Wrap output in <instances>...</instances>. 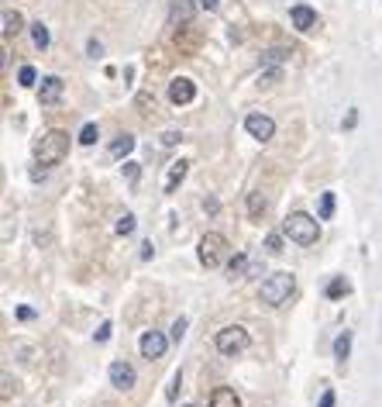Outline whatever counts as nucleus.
Here are the masks:
<instances>
[{
	"mask_svg": "<svg viewBox=\"0 0 382 407\" xmlns=\"http://www.w3.org/2000/svg\"><path fill=\"white\" fill-rule=\"evenodd\" d=\"M289 21H293L296 32H313V28H317V11L306 8V4H296V8L289 11Z\"/></svg>",
	"mask_w": 382,
	"mask_h": 407,
	"instance_id": "nucleus-12",
	"label": "nucleus"
},
{
	"mask_svg": "<svg viewBox=\"0 0 382 407\" xmlns=\"http://www.w3.org/2000/svg\"><path fill=\"white\" fill-rule=\"evenodd\" d=\"M135 152V138L131 135H117L114 142H111V155L114 159H124V155H131Z\"/></svg>",
	"mask_w": 382,
	"mask_h": 407,
	"instance_id": "nucleus-15",
	"label": "nucleus"
},
{
	"mask_svg": "<svg viewBox=\"0 0 382 407\" xmlns=\"http://www.w3.org/2000/svg\"><path fill=\"white\" fill-rule=\"evenodd\" d=\"M276 80H279V69H265V73L258 76V83H265V87H269V83H276Z\"/></svg>",
	"mask_w": 382,
	"mask_h": 407,
	"instance_id": "nucleus-32",
	"label": "nucleus"
},
{
	"mask_svg": "<svg viewBox=\"0 0 382 407\" xmlns=\"http://www.w3.org/2000/svg\"><path fill=\"white\" fill-rule=\"evenodd\" d=\"M265 249H269L272 256H276V252H282V235H269V239H265Z\"/></svg>",
	"mask_w": 382,
	"mask_h": 407,
	"instance_id": "nucleus-28",
	"label": "nucleus"
},
{
	"mask_svg": "<svg viewBox=\"0 0 382 407\" xmlns=\"http://www.w3.org/2000/svg\"><path fill=\"white\" fill-rule=\"evenodd\" d=\"M124 176H128V183H138V176H142L138 162H124Z\"/></svg>",
	"mask_w": 382,
	"mask_h": 407,
	"instance_id": "nucleus-27",
	"label": "nucleus"
},
{
	"mask_svg": "<svg viewBox=\"0 0 382 407\" xmlns=\"http://www.w3.org/2000/svg\"><path fill=\"white\" fill-rule=\"evenodd\" d=\"M135 225H138V221H135V214H121V218H117V225H114V232L128 239V235L135 232Z\"/></svg>",
	"mask_w": 382,
	"mask_h": 407,
	"instance_id": "nucleus-22",
	"label": "nucleus"
},
{
	"mask_svg": "<svg viewBox=\"0 0 382 407\" xmlns=\"http://www.w3.org/2000/svg\"><path fill=\"white\" fill-rule=\"evenodd\" d=\"M32 42H35V49H49V42H52V35H49V28L38 21V25H32Z\"/></svg>",
	"mask_w": 382,
	"mask_h": 407,
	"instance_id": "nucleus-20",
	"label": "nucleus"
},
{
	"mask_svg": "<svg viewBox=\"0 0 382 407\" xmlns=\"http://www.w3.org/2000/svg\"><path fill=\"white\" fill-rule=\"evenodd\" d=\"M138 107H142V114H152L155 111V97L152 94H138Z\"/></svg>",
	"mask_w": 382,
	"mask_h": 407,
	"instance_id": "nucleus-26",
	"label": "nucleus"
},
{
	"mask_svg": "<svg viewBox=\"0 0 382 407\" xmlns=\"http://www.w3.org/2000/svg\"><path fill=\"white\" fill-rule=\"evenodd\" d=\"M214 345H217V352H221V355H238V352H245V349H248V331H245L241 324H227V328H221V331H217Z\"/></svg>",
	"mask_w": 382,
	"mask_h": 407,
	"instance_id": "nucleus-5",
	"label": "nucleus"
},
{
	"mask_svg": "<svg viewBox=\"0 0 382 407\" xmlns=\"http://www.w3.org/2000/svg\"><path fill=\"white\" fill-rule=\"evenodd\" d=\"M111 338V321H104L100 328H97V342H107Z\"/></svg>",
	"mask_w": 382,
	"mask_h": 407,
	"instance_id": "nucleus-34",
	"label": "nucleus"
},
{
	"mask_svg": "<svg viewBox=\"0 0 382 407\" xmlns=\"http://www.w3.org/2000/svg\"><path fill=\"white\" fill-rule=\"evenodd\" d=\"M169 100H172L176 107L193 104V100H196V83H193V80H186V76H176V80L169 83Z\"/></svg>",
	"mask_w": 382,
	"mask_h": 407,
	"instance_id": "nucleus-6",
	"label": "nucleus"
},
{
	"mask_svg": "<svg viewBox=\"0 0 382 407\" xmlns=\"http://www.w3.org/2000/svg\"><path fill=\"white\" fill-rule=\"evenodd\" d=\"M179 142H183L179 131H166V135H162V145H179Z\"/></svg>",
	"mask_w": 382,
	"mask_h": 407,
	"instance_id": "nucleus-33",
	"label": "nucleus"
},
{
	"mask_svg": "<svg viewBox=\"0 0 382 407\" xmlns=\"http://www.w3.org/2000/svg\"><path fill=\"white\" fill-rule=\"evenodd\" d=\"M245 131H248L255 142H269V138L276 135V121L265 118V114H248V118H245Z\"/></svg>",
	"mask_w": 382,
	"mask_h": 407,
	"instance_id": "nucleus-7",
	"label": "nucleus"
},
{
	"mask_svg": "<svg viewBox=\"0 0 382 407\" xmlns=\"http://www.w3.org/2000/svg\"><path fill=\"white\" fill-rule=\"evenodd\" d=\"M317 407H334V390H324V397H320Z\"/></svg>",
	"mask_w": 382,
	"mask_h": 407,
	"instance_id": "nucleus-35",
	"label": "nucleus"
},
{
	"mask_svg": "<svg viewBox=\"0 0 382 407\" xmlns=\"http://www.w3.org/2000/svg\"><path fill=\"white\" fill-rule=\"evenodd\" d=\"M179 383H183V376H179V373H172V383H169V390H166V397H169V400H176V390H179Z\"/></svg>",
	"mask_w": 382,
	"mask_h": 407,
	"instance_id": "nucleus-31",
	"label": "nucleus"
},
{
	"mask_svg": "<svg viewBox=\"0 0 382 407\" xmlns=\"http://www.w3.org/2000/svg\"><path fill=\"white\" fill-rule=\"evenodd\" d=\"M111 386H117V390H131L135 386V366L131 362H111Z\"/></svg>",
	"mask_w": 382,
	"mask_h": 407,
	"instance_id": "nucleus-11",
	"label": "nucleus"
},
{
	"mask_svg": "<svg viewBox=\"0 0 382 407\" xmlns=\"http://www.w3.org/2000/svg\"><path fill=\"white\" fill-rule=\"evenodd\" d=\"M18 83H21V87H35V83H38L35 66H21V69H18Z\"/></svg>",
	"mask_w": 382,
	"mask_h": 407,
	"instance_id": "nucleus-23",
	"label": "nucleus"
},
{
	"mask_svg": "<svg viewBox=\"0 0 382 407\" xmlns=\"http://www.w3.org/2000/svg\"><path fill=\"white\" fill-rule=\"evenodd\" d=\"M262 214H265V197L262 193H248V218L262 221Z\"/></svg>",
	"mask_w": 382,
	"mask_h": 407,
	"instance_id": "nucleus-17",
	"label": "nucleus"
},
{
	"mask_svg": "<svg viewBox=\"0 0 382 407\" xmlns=\"http://www.w3.org/2000/svg\"><path fill=\"white\" fill-rule=\"evenodd\" d=\"M21 14L18 11H4V38H11V35H18L21 32Z\"/></svg>",
	"mask_w": 382,
	"mask_h": 407,
	"instance_id": "nucleus-19",
	"label": "nucleus"
},
{
	"mask_svg": "<svg viewBox=\"0 0 382 407\" xmlns=\"http://www.w3.org/2000/svg\"><path fill=\"white\" fill-rule=\"evenodd\" d=\"M183 335H186V318H179V321L172 324V342H179Z\"/></svg>",
	"mask_w": 382,
	"mask_h": 407,
	"instance_id": "nucleus-30",
	"label": "nucleus"
},
{
	"mask_svg": "<svg viewBox=\"0 0 382 407\" xmlns=\"http://www.w3.org/2000/svg\"><path fill=\"white\" fill-rule=\"evenodd\" d=\"M355 124H358V114H355V111H351V114H348V118H344V128H355Z\"/></svg>",
	"mask_w": 382,
	"mask_h": 407,
	"instance_id": "nucleus-39",
	"label": "nucleus"
},
{
	"mask_svg": "<svg viewBox=\"0 0 382 407\" xmlns=\"http://www.w3.org/2000/svg\"><path fill=\"white\" fill-rule=\"evenodd\" d=\"M193 14H196L193 0H172V4H169V25L172 28H186L193 21Z\"/></svg>",
	"mask_w": 382,
	"mask_h": 407,
	"instance_id": "nucleus-10",
	"label": "nucleus"
},
{
	"mask_svg": "<svg viewBox=\"0 0 382 407\" xmlns=\"http://www.w3.org/2000/svg\"><path fill=\"white\" fill-rule=\"evenodd\" d=\"M351 294V283L344 280V276H334L330 283H327V297L330 300H341V297H348Z\"/></svg>",
	"mask_w": 382,
	"mask_h": 407,
	"instance_id": "nucleus-16",
	"label": "nucleus"
},
{
	"mask_svg": "<svg viewBox=\"0 0 382 407\" xmlns=\"http://www.w3.org/2000/svg\"><path fill=\"white\" fill-rule=\"evenodd\" d=\"M166 349H169V338L162 331H145L142 335V355L145 359H162Z\"/></svg>",
	"mask_w": 382,
	"mask_h": 407,
	"instance_id": "nucleus-9",
	"label": "nucleus"
},
{
	"mask_svg": "<svg viewBox=\"0 0 382 407\" xmlns=\"http://www.w3.org/2000/svg\"><path fill=\"white\" fill-rule=\"evenodd\" d=\"M186 173H190V162H186V159L172 162V166H169V173H166V183H162V190H166V193H176V190H179V183L186 179Z\"/></svg>",
	"mask_w": 382,
	"mask_h": 407,
	"instance_id": "nucleus-13",
	"label": "nucleus"
},
{
	"mask_svg": "<svg viewBox=\"0 0 382 407\" xmlns=\"http://www.w3.org/2000/svg\"><path fill=\"white\" fill-rule=\"evenodd\" d=\"M152 256H155V245L145 242V245H142V259H152Z\"/></svg>",
	"mask_w": 382,
	"mask_h": 407,
	"instance_id": "nucleus-37",
	"label": "nucleus"
},
{
	"mask_svg": "<svg viewBox=\"0 0 382 407\" xmlns=\"http://www.w3.org/2000/svg\"><path fill=\"white\" fill-rule=\"evenodd\" d=\"M282 235H286L289 242H296V245H313L317 235H320V225H317V218L296 211V214H289V218L282 221Z\"/></svg>",
	"mask_w": 382,
	"mask_h": 407,
	"instance_id": "nucleus-3",
	"label": "nucleus"
},
{
	"mask_svg": "<svg viewBox=\"0 0 382 407\" xmlns=\"http://www.w3.org/2000/svg\"><path fill=\"white\" fill-rule=\"evenodd\" d=\"M200 8H203V11H217L221 0H200Z\"/></svg>",
	"mask_w": 382,
	"mask_h": 407,
	"instance_id": "nucleus-36",
	"label": "nucleus"
},
{
	"mask_svg": "<svg viewBox=\"0 0 382 407\" xmlns=\"http://www.w3.org/2000/svg\"><path fill=\"white\" fill-rule=\"evenodd\" d=\"M66 152H69V135L66 131H45L38 142H35V159H38V166H56V162H63L66 159Z\"/></svg>",
	"mask_w": 382,
	"mask_h": 407,
	"instance_id": "nucleus-2",
	"label": "nucleus"
},
{
	"mask_svg": "<svg viewBox=\"0 0 382 407\" xmlns=\"http://www.w3.org/2000/svg\"><path fill=\"white\" fill-rule=\"evenodd\" d=\"M196 256H200V263H203L207 270H217V266L227 259V239H224L221 232H207V235L200 239V245H196Z\"/></svg>",
	"mask_w": 382,
	"mask_h": 407,
	"instance_id": "nucleus-4",
	"label": "nucleus"
},
{
	"mask_svg": "<svg viewBox=\"0 0 382 407\" xmlns=\"http://www.w3.org/2000/svg\"><path fill=\"white\" fill-rule=\"evenodd\" d=\"M87 52H90V59H100V52H104V45H100L97 38H90V42H87Z\"/></svg>",
	"mask_w": 382,
	"mask_h": 407,
	"instance_id": "nucleus-29",
	"label": "nucleus"
},
{
	"mask_svg": "<svg viewBox=\"0 0 382 407\" xmlns=\"http://www.w3.org/2000/svg\"><path fill=\"white\" fill-rule=\"evenodd\" d=\"M186 407H196V404H186Z\"/></svg>",
	"mask_w": 382,
	"mask_h": 407,
	"instance_id": "nucleus-40",
	"label": "nucleus"
},
{
	"mask_svg": "<svg viewBox=\"0 0 382 407\" xmlns=\"http://www.w3.org/2000/svg\"><path fill=\"white\" fill-rule=\"evenodd\" d=\"M293 290H296V276L286 273V270H279V273H272V276L262 280L258 297H262V304H269V307H282V304L293 297Z\"/></svg>",
	"mask_w": 382,
	"mask_h": 407,
	"instance_id": "nucleus-1",
	"label": "nucleus"
},
{
	"mask_svg": "<svg viewBox=\"0 0 382 407\" xmlns=\"http://www.w3.org/2000/svg\"><path fill=\"white\" fill-rule=\"evenodd\" d=\"M348 352H351V331H341V335L334 338V359H337V362H344V359H348Z\"/></svg>",
	"mask_w": 382,
	"mask_h": 407,
	"instance_id": "nucleus-18",
	"label": "nucleus"
},
{
	"mask_svg": "<svg viewBox=\"0 0 382 407\" xmlns=\"http://www.w3.org/2000/svg\"><path fill=\"white\" fill-rule=\"evenodd\" d=\"M63 90H66V83H63L59 76H42V87H38V104H42V107L59 104V100H63Z\"/></svg>",
	"mask_w": 382,
	"mask_h": 407,
	"instance_id": "nucleus-8",
	"label": "nucleus"
},
{
	"mask_svg": "<svg viewBox=\"0 0 382 407\" xmlns=\"http://www.w3.org/2000/svg\"><path fill=\"white\" fill-rule=\"evenodd\" d=\"M334 214V193H320V221H330Z\"/></svg>",
	"mask_w": 382,
	"mask_h": 407,
	"instance_id": "nucleus-25",
	"label": "nucleus"
},
{
	"mask_svg": "<svg viewBox=\"0 0 382 407\" xmlns=\"http://www.w3.org/2000/svg\"><path fill=\"white\" fill-rule=\"evenodd\" d=\"M18 318H21V321H32L35 311H32V307H18Z\"/></svg>",
	"mask_w": 382,
	"mask_h": 407,
	"instance_id": "nucleus-38",
	"label": "nucleus"
},
{
	"mask_svg": "<svg viewBox=\"0 0 382 407\" xmlns=\"http://www.w3.org/2000/svg\"><path fill=\"white\" fill-rule=\"evenodd\" d=\"M210 407H241V400H238V393L231 386H217L210 393Z\"/></svg>",
	"mask_w": 382,
	"mask_h": 407,
	"instance_id": "nucleus-14",
	"label": "nucleus"
},
{
	"mask_svg": "<svg viewBox=\"0 0 382 407\" xmlns=\"http://www.w3.org/2000/svg\"><path fill=\"white\" fill-rule=\"evenodd\" d=\"M196 42H200V32H193V35H183V28L176 32V45H179L183 52H193V49H196Z\"/></svg>",
	"mask_w": 382,
	"mask_h": 407,
	"instance_id": "nucleus-21",
	"label": "nucleus"
},
{
	"mask_svg": "<svg viewBox=\"0 0 382 407\" xmlns=\"http://www.w3.org/2000/svg\"><path fill=\"white\" fill-rule=\"evenodd\" d=\"M97 138H100L97 124H93V121H87V124H83V131H80V145H93Z\"/></svg>",
	"mask_w": 382,
	"mask_h": 407,
	"instance_id": "nucleus-24",
	"label": "nucleus"
}]
</instances>
